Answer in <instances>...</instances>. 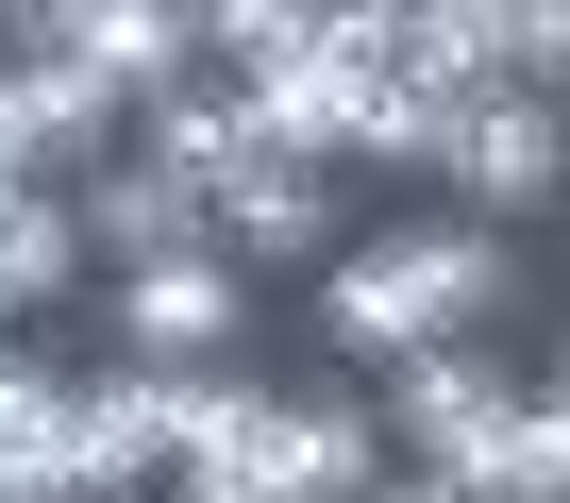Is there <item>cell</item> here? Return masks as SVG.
Listing matches in <instances>:
<instances>
[{"mask_svg":"<svg viewBox=\"0 0 570 503\" xmlns=\"http://www.w3.org/2000/svg\"><path fill=\"white\" fill-rule=\"evenodd\" d=\"M520 303V235L503 218H403V235H336L320 251V336L353 369H403L436 336H503Z\"/></svg>","mask_w":570,"mask_h":503,"instance_id":"6da1fadb","label":"cell"},{"mask_svg":"<svg viewBox=\"0 0 570 503\" xmlns=\"http://www.w3.org/2000/svg\"><path fill=\"white\" fill-rule=\"evenodd\" d=\"M101 336H118L135 369H235V353H252V269H235L218 235L135 251V269H101Z\"/></svg>","mask_w":570,"mask_h":503,"instance_id":"7a4b0ae2","label":"cell"},{"mask_svg":"<svg viewBox=\"0 0 570 503\" xmlns=\"http://www.w3.org/2000/svg\"><path fill=\"white\" fill-rule=\"evenodd\" d=\"M470 218H553L570 201V101H537V85H470L453 118H436V151H420Z\"/></svg>","mask_w":570,"mask_h":503,"instance_id":"3957f363","label":"cell"},{"mask_svg":"<svg viewBox=\"0 0 570 503\" xmlns=\"http://www.w3.org/2000/svg\"><path fill=\"white\" fill-rule=\"evenodd\" d=\"M218 386L235 369H68V436H85V503H135V486H168V453L218 420Z\"/></svg>","mask_w":570,"mask_h":503,"instance_id":"277c9868","label":"cell"},{"mask_svg":"<svg viewBox=\"0 0 570 503\" xmlns=\"http://www.w3.org/2000/svg\"><path fill=\"white\" fill-rule=\"evenodd\" d=\"M252 453H268L285 503H353L386 470V403L370 386H252Z\"/></svg>","mask_w":570,"mask_h":503,"instance_id":"5b68a950","label":"cell"},{"mask_svg":"<svg viewBox=\"0 0 570 503\" xmlns=\"http://www.w3.org/2000/svg\"><path fill=\"white\" fill-rule=\"evenodd\" d=\"M202 218H218V251H235V269H320V251H336V168H303V151H235L218 185H202Z\"/></svg>","mask_w":570,"mask_h":503,"instance_id":"8992f818","label":"cell"},{"mask_svg":"<svg viewBox=\"0 0 570 503\" xmlns=\"http://www.w3.org/2000/svg\"><path fill=\"white\" fill-rule=\"evenodd\" d=\"M18 51H68V68H85V85L118 101V118H135V101H168V85L202 68V34H185V0H51V18H35Z\"/></svg>","mask_w":570,"mask_h":503,"instance_id":"52a82bcc","label":"cell"},{"mask_svg":"<svg viewBox=\"0 0 570 503\" xmlns=\"http://www.w3.org/2000/svg\"><path fill=\"white\" fill-rule=\"evenodd\" d=\"M68 218H85V269H135V251L218 235V218H202V168H168L151 135H135V151H101V168H68Z\"/></svg>","mask_w":570,"mask_h":503,"instance_id":"ba28073f","label":"cell"},{"mask_svg":"<svg viewBox=\"0 0 570 503\" xmlns=\"http://www.w3.org/2000/svg\"><path fill=\"white\" fill-rule=\"evenodd\" d=\"M0 503H85V436H68V369L0 353Z\"/></svg>","mask_w":570,"mask_h":503,"instance_id":"9c48e42d","label":"cell"},{"mask_svg":"<svg viewBox=\"0 0 570 503\" xmlns=\"http://www.w3.org/2000/svg\"><path fill=\"white\" fill-rule=\"evenodd\" d=\"M68 286H85L68 185H0V319H35V303H68Z\"/></svg>","mask_w":570,"mask_h":503,"instance_id":"30bf717a","label":"cell"},{"mask_svg":"<svg viewBox=\"0 0 570 503\" xmlns=\"http://www.w3.org/2000/svg\"><path fill=\"white\" fill-rule=\"evenodd\" d=\"M185 34H202V68H285V51H320V0H185Z\"/></svg>","mask_w":570,"mask_h":503,"instance_id":"8fae6325","label":"cell"},{"mask_svg":"<svg viewBox=\"0 0 570 503\" xmlns=\"http://www.w3.org/2000/svg\"><path fill=\"white\" fill-rule=\"evenodd\" d=\"M503 85L570 101V0H503Z\"/></svg>","mask_w":570,"mask_h":503,"instance_id":"7c38bea8","label":"cell"},{"mask_svg":"<svg viewBox=\"0 0 570 503\" xmlns=\"http://www.w3.org/2000/svg\"><path fill=\"white\" fill-rule=\"evenodd\" d=\"M353 503H453V486H436V470H370Z\"/></svg>","mask_w":570,"mask_h":503,"instance_id":"4fadbf2b","label":"cell"},{"mask_svg":"<svg viewBox=\"0 0 570 503\" xmlns=\"http://www.w3.org/2000/svg\"><path fill=\"white\" fill-rule=\"evenodd\" d=\"M553 403H570V353H553Z\"/></svg>","mask_w":570,"mask_h":503,"instance_id":"5bb4252c","label":"cell"},{"mask_svg":"<svg viewBox=\"0 0 570 503\" xmlns=\"http://www.w3.org/2000/svg\"><path fill=\"white\" fill-rule=\"evenodd\" d=\"M453 503H470V486H453ZM503 503H537V486H503Z\"/></svg>","mask_w":570,"mask_h":503,"instance_id":"9a60e30c","label":"cell"}]
</instances>
